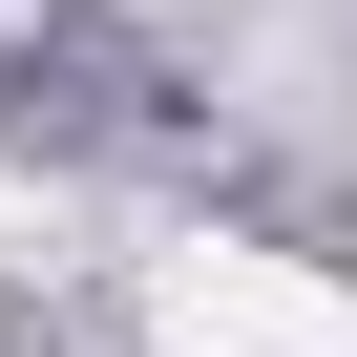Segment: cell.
<instances>
[{
	"instance_id": "1",
	"label": "cell",
	"mask_w": 357,
	"mask_h": 357,
	"mask_svg": "<svg viewBox=\"0 0 357 357\" xmlns=\"http://www.w3.org/2000/svg\"><path fill=\"white\" fill-rule=\"evenodd\" d=\"M147 336H168V357H357V294H336L315 252H231V231H211V252L147 273Z\"/></svg>"
}]
</instances>
